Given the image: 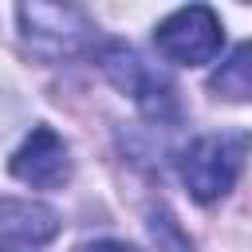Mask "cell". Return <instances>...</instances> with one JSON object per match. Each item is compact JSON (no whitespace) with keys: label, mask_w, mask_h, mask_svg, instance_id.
Instances as JSON below:
<instances>
[{"label":"cell","mask_w":252,"mask_h":252,"mask_svg":"<svg viewBox=\"0 0 252 252\" xmlns=\"http://www.w3.org/2000/svg\"><path fill=\"white\" fill-rule=\"evenodd\" d=\"M240 161H244V138L240 134H205V138L189 142V150H181L177 173L197 201H217L232 189Z\"/></svg>","instance_id":"obj_1"},{"label":"cell","mask_w":252,"mask_h":252,"mask_svg":"<svg viewBox=\"0 0 252 252\" xmlns=\"http://www.w3.org/2000/svg\"><path fill=\"white\" fill-rule=\"evenodd\" d=\"M98 67H102L106 79H110L118 91H126L150 118H158V122H173V118H177V94H173L169 79H165L158 67H150L134 47H126V43H102V47H98Z\"/></svg>","instance_id":"obj_2"},{"label":"cell","mask_w":252,"mask_h":252,"mask_svg":"<svg viewBox=\"0 0 252 252\" xmlns=\"http://www.w3.org/2000/svg\"><path fill=\"white\" fill-rule=\"evenodd\" d=\"M154 43H158V51H161L169 63L197 67V63H209V59L220 55L224 28H220V20H217L213 8L189 4V8H177L173 16H165V20L158 24Z\"/></svg>","instance_id":"obj_3"},{"label":"cell","mask_w":252,"mask_h":252,"mask_svg":"<svg viewBox=\"0 0 252 252\" xmlns=\"http://www.w3.org/2000/svg\"><path fill=\"white\" fill-rule=\"evenodd\" d=\"M16 16L24 28V39L47 59L79 55L94 39V24L79 8H67V4H24Z\"/></svg>","instance_id":"obj_4"},{"label":"cell","mask_w":252,"mask_h":252,"mask_svg":"<svg viewBox=\"0 0 252 252\" xmlns=\"http://www.w3.org/2000/svg\"><path fill=\"white\" fill-rule=\"evenodd\" d=\"M12 173L32 189H59L71 177V154L67 142L51 126H35L24 146L12 154Z\"/></svg>","instance_id":"obj_5"},{"label":"cell","mask_w":252,"mask_h":252,"mask_svg":"<svg viewBox=\"0 0 252 252\" xmlns=\"http://www.w3.org/2000/svg\"><path fill=\"white\" fill-rule=\"evenodd\" d=\"M55 232H59L55 209L16 197L0 201V252H43V244H51Z\"/></svg>","instance_id":"obj_6"},{"label":"cell","mask_w":252,"mask_h":252,"mask_svg":"<svg viewBox=\"0 0 252 252\" xmlns=\"http://www.w3.org/2000/svg\"><path fill=\"white\" fill-rule=\"evenodd\" d=\"M213 91L224 94V98H232V102H244L248 98L252 79H248V47L244 43L228 55V63H220V71L213 75Z\"/></svg>","instance_id":"obj_7"},{"label":"cell","mask_w":252,"mask_h":252,"mask_svg":"<svg viewBox=\"0 0 252 252\" xmlns=\"http://www.w3.org/2000/svg\"><path fill=\"white\" fill-rule=\"evenodd\" d=\"M79 252H142V248L122 244V240H91V244H83Z\"/></svg>","instance_id":"obj_8"}]
</instances>
